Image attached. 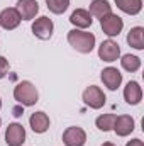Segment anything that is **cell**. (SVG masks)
Listing matches in <instances>:
<instances>
[{"mask_svg": "<svg viewBox=\"0 0 144 146\" xmlns=\"http://www.w3.org/2000/svg\"><path fill=\"white\" fill-rule=\"evenodd\" d=\"M0 124H2V119H0Z\"/></svg>", "mask_w": 144, "mask_h": 146, "instance_id": "obj_26", "label": "cell"}, {"mask_svg": "<svg viewBox=\"0 0 144 146\" xmlns=\"http://www.w3.org/2000/svg\"><path fill=\"white\" fill-rule=\"evenodd\" d=\"M63 143L66 146H83L87 143V133L78 126H71L63 133Z\"/></svg>", "mask_w": 144, "mask_h": 146, "instance_id": "obj_7", "label": "cell"}, {"mask_svg": "<svg viewBox=\"0 0 144 146\" xmlns=\"http://www.w3.org/2000/svg\"><path fill=\"white\" fill-rule=\"evenodd\" d=\"M102 146H115V145H114V143H108V141H107V143H104Z\"/></svg>", "mask_w": 144, "mask_h": 146, "instance_id": "obj_24", "label": "cell"}, {"mask_svg": "<svg viewBox=\"0 0 144 146\" xmlns=\"http://www.w3.org/2000/svg\"><path fill=\"white\" fill-rule=\"evenodd\" d=\"M29 124H31V127H32L34 133L42 134V133H46V131L49 129V117H48L46 112L39 110V112H34V114L31 115Z\"/></svg>", "mask_w": 144, "mask_h": 146, "instance_id": "obj_14", "label": "cell"}, {"mask_svg": "<svg viewBox=\"0 0 144 146\" xmlns=\"http://www.w3.org/2000/svg\"><path fill=\"white\" fill-rule=\"evenodd\" d=\"M20 15H19V12L15 10V9H12V7H9V9H3L2 12H0V27H3V29H7V31H12V29H15L19 24H20Z\"/></svg>", "mask_w": 144, "mask_h": 146, "instance_id": "obj_10", "label": "cell"}, {"mask_svg": "<svg viewBox=\"0 0 144 146\" xmlns=\"http://www.w3.org/2000/svg\"><path fill=\"white\" fill-rule=\"evenodd\" d=\"M115 117H117L115 114H102V115H98V117H97L95 124H97V127H98L100 131L107 133V131H110V129H114Z\"/></svg>", "mask_w": 144, "mask_h": 146, "instance_id": "obj_20", "label": "cell"}, {"mask_svg": "<svg viewBox=\"0 0 144 146\" xmlns=\"http://www.w3.org/2000/svg\"><path fill=\"white\" fill-rule=\"evenodd\" d=\"M98 56L100 60L107 61V63H112V61H117L119 56H120V48L117 42H114L112 39H107L100 44L98 48Z\"/></svg>", "mask_w": 144, "mask_h": 146, "instance_id": "obj_8", "label": "cell"}, {"mask_svg": "<svg viewBox=\"0 0 144 146\" xmlns=\"http://www.w3.org/2000/svg\"><path fill=\"white\" fill-rule=\"evenodd\" d=\"M70 22H71L73 26H76L78 29H87V27L92 26L93 19H92V15H90L88 10H85V9H76L71 15H70Z\"/></svg>", "mask_w": 144, "mask_h": 146, "instance_id": "obj_15", "label": "cell"}, {"mask_svg": "<svg viewBox=\"0 0 144 146\" xmlns=\"http://www.w3.org/2000/svg\"><path fill=\"white\" fill-rule=\"evenodd\" d=\"M100 27H102V31L108 37H114V36H119L120 34V31L124 27V22H122V19L119 15H115V14L110 12V14L104 15L100 19Z\"/></svg>", "mask_w": 144, "mask_h": 146, "instance_id": "obj_4", "label": "cell"}, {"mask_svg": "<svg viewBox=\"0 0 144 146\" xmlns=\"http://www.w3.org/2000/svg\"><path fill=\"white\" fill-rule=\"evenodd\" d=\"M24 141H26V129L22 127V124L19 122L9 124L5 131V143L9 146H22Z\"/></svg>", "mask_w": 144, "mask_h": 146, "instance_id": "obj_6", "label": "cell"}, {"mask_svg": "<svg viewBox=\"0 0 144 146\" xmlns=\"http://www.w3.org/2000/svg\"><path fill=\"white\" fill-rule=\"evenodd\" d=\"M126 146H144V143L141 141V139H131Z\"/></svg>", "mask_w": 144, "mask_h": 146, "instance_id": "obj_23", "label": "cell"}, {"mask_svg": "<svg viewBox=\"0 0 144 146\" xmlns=\"http://www.w3.org/2000/svg\"><path fill=\"white\" fill-rule=\"evenodd\" d=\"M114 131H115V134H117V136H120V138L129 136V134L134 131V119H132L131 115H126V114H122V115L115 117Z\"/></svg>", "mask_w": 144, "mask_h": 146, "instance_id": "obj_12", "label": "cell"}, {"mask_svg": "<svg viewBox=\"0 0 144 146\" xmlns=\"http://www.w3.org/2000/svg\"><path fill=\"white\" fill-rule=\"evenodd\" d=\"M46 5L53 14H63L68 9L70 0H46Z\"/></svg>", "mask_w": 144, "mask_h": 146, "instance_id": "obj_21", "label": "cell"}, {"mask_svg": "<svg viewBox=\"0 0 144 146\" xmlns=\"http://www.w3.org/2000/svg\"><path fill=\"white\" fill-rule=\"evenodd\" d=\"M68 42L78 53L87 54V53H92V49L95 48V36L81 29H73L68 33Z\"/></svg>", "mask_w": 144, "mask_h": 146, "instance_id": "obj_1", "label": "cell"}, {"mask_svg": "<svg viewBox=\"0 0 144 146\" xmlns=\"http://www.w3.org/2000/svg\"><path fill=\"white\" fill-rule=\"evenodd\" d=\"M14 99H15L20 106L31 107V106H34L37 102L39 94H37L36 87H34L31 82L24 80V82H20V83L15 85V88H14Z\"/></svg>", "mask_w": 144, "mask_h": 146, "instance_id": "obj_2", "label": "cell"}, {"mask_svg": "<svg viewBox=\"0 0 144 146\" xmlns=\"http://www.w3.org/2000/svg\"><path fill=\"white\" fill-rule=\"evenodd\" d=\"M7 72H9V61L3 56H0V80L7 75Z\"/></svg>", "mask_w": 144, "mask_h": 146, "instance_id": "obj_22", "label": "cell"}, {"mask_svg": "<svg viewBox=\"0 0 144 146\" xmlns=\"http://www.w3.org/2000/svg\"><path fill=\"white\" fill-rule=\"evenodd\" d=\"M115 5L122 12H126L129 15H136L143 9V0H115Z\"/></svg>", "mask_w": 144, "mask_h": 146, "instance_id": "obj_17", "label": "cell"}, {"mask_svg": "<svg viewBox=\"0 0 144 146\" xmlns=\"http://www.w3.org/2000/svg\"><path fill=\"white\" fill-rule=\"evenodd\" d=\"M127 42L134 49H144V29L141 26L132 27L127 34Z\"/></svg>", "mask_w": 144, "mask_h": 146, "instance_id": "obj_16", "label": "cell"}, {"mask_svg": "<svg viewBox=\"0 0 144 146\" xmlns=\"http://www.w3.org/2000/svg\"><path fill=\"white\" fill-rule=\"evenodd\" d=\"M15 10L19 12L22 21H31L36 17V14L39 12V3L36 0H19Z\"/></svg>", "mask_w": 144, "mask_h": 146, "instance_id": "obj_11", "label": "cell"}, {"mask_svg": "<svg viewBox=\"0 0 144 146\" xmlns=\"http://www.w3.org/2000/svg\"><path fill=\"white\" fill-rule=\"evenodd\" d=\"M53 29H54V24H53V21H51L49 17H46V15L39 17V19H36V21L32 22V34H34L37 39H41V41L51 39Z\"/></svg>", "mask_w": 144, "mask_h": 146, "instance_id": "obj_5", "label": "cell"}, {"mask_svg": "<svg viewBox=\"0 0 144 146\" xmlns=\"http://www.w3.org/2000/svg\"><path fill=\"white\" fill-rule=\"evenodd\" d=\"M120 65H122V68L126 72L134 73L141 68V60L137 56H134V54H124L122 60H120Z\"/></svg>", "mask_w": 144, "mask_h": 146, "instance_id": "obj_19", "label": "cell"}, {"mask_svg": "<svg viewBox=\"0 0 144 146\" xmlns=\"http://www.w3.org/2000/svg\"><path fill=\"white\" fill-rule=\"evenodd\" d=\"M100 78H102V82H104V85L107 87L108 90H117L119 87H120V83H122V73L119 72L117 68H114V66H107V68H104L102 70V75H100Z\"/></svg>", "mask_w": 144, "mask_h": 146, "instance_id": "obj_9", "label": "cell"}, {"mask_svg": "<svg viewBox=\"0 0 144 146\" xmlns=\"http://www.w3.org/2000/svg\"><path fill=\"white\" fill-rule=\"evenodd\" d=\"M124 99L129 106H137L143 99V90L137 82H129L124 88Z\"/></svg>", "mask_w": 144, "mask_h": 146, "instance_id": "obj_13", "label": "cell"}, {"mask_svg": "<svg viewBox=\"0 0 144 146\" xmlns=\"http://www.w3.org/2000/svg\"><path fill=\"white\" fill-rule=\"evenodd\" d=\"M105 94L100 90V87H95V85H90L85 88L83 92V102L90 107V109H100L104 107L105 104Z\"/></svg>", "mask_w": 144, "mask_h": 146, "instance_id": "obj_3", "label": "cell"}, {"mask_svg": "<svg viewBox=\"0 0 144 146\" xmlns=\"http://www.w3.org/2000/svg\"><path fill=\"white\" fill-rule=\"evenodd\" d=\"M90 15L92 17H98V19H102L104 15H107L112 12V7H110V3H108L107 0H93L92 3H90Z\"/></svg>", "mask_w": 144, "mask_h": 146, "instance_id": "obj_18", "label": "cell"}, {"mask_svg": "<svg viewBox=\"0 0 144 146\" xmlns=\"http://www.w3.org/2000/svg\"><path fill=\"white\" fill-rule=\"evenodd\" d=\"M0 109H2V99H0Z\"/></svg>", "mask_w": 144, "mask_h": 146, "instance_id": "obj_25", "label": "cell"}]
</instances>
